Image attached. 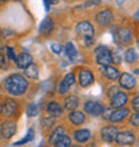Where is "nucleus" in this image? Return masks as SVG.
I'll use <instances>...</instances> for the list:
<instances>
[{"label": "nucleus", "instance_id": "19", "mask_svg": "<svg viewBox=\"0 0 139 147\" xmlns=\"http://www.w3.org/2000/svg\"><path fill=\"white\" fill-rule=\"evenodd\" d=\"M46 110H47V112H48V114H50V115L52 116V118L60 116V115L63 114L62 106L59 105L58 102H50V103H47Z\"/></svg>", "mask_w": 139, "mask_h": 147}, {"label": "nucleus", "instance_id": "20", "mask_svg": "<svg viewBox=\"0 0 139 147\" xmlns=\"http://www.w3.org/2000/svg\"><path fill=\"white\" fill-rule=\"evenodd\" d=\"M68 120L75 126H79V124H83L86 122V115L82 111H71L68 115Z\"/></svg>", "mask_w": 139, "mask_h": 147}, {"label": "nucleus", "instance_id": "17", "mask_svg": "<svg viewBox=\"0 0 139 147\" xmlns=\"http://www.w3.org/2000/svg\"><path fill=\"white\" fill-rule=\"evenodd\" d=\"M102 74L103 76L108 80H115L119 78V71L116 67H112V66H103L102 67Z\"/></svg>", "mask_w": 139, "mask_h": 147}, {"label": "nucleus", "instance_id": "43", "mask_svg": "<svg viewBox=\"0 0 139 147\" xmlns=\"http://www.w3.org/2000/svg\"><path fill=\"white\" fill-rule=\"evenodd\" d=\"M0 35H1V31H0Z\"/></svg>", "mask_w": 139, "mask_h": 147}, {"label": "nucleus", "instance_id": "12", "mask_svg": "<svg viewBox=\"0 0 139 147\" xmlns=\"http://www.w3.org/2000/svg\"><path fill=\"white\" fill-rule=\"evenodd\" d=\"M16 132V123L15 122H11V120H7V122H3L1 123V127H0V134L4 139H9L13 136V134Z\"/></svg>", "mask_w": 139, "mask_h": 147}, {"label": "nucleus", "instance_id": "32", "mask_svg": "<svg viewBox=\"0 0 139 147\" xmlns=\"http://www.w3.org/2000/svg\"><path fill=\"white\" fill-rule=\"evenodd\" d=\"M131 107L135 110L136 112H139V95H138V96H135L131 100Z\"/></svg>", "mask_w": 139, "mask_h": 147}, {"label": "nucleus", "instance_id": "15", "mask_svg": "<svg viewBox=\"0 0 139 147\" xmlns=\"http://www.w3.org/2000/svg\"><path fill=\"white\" fill-rule=\"evenodd\" d=\"M128 115H130V110L126 109V107H122V109H118L115 111H112L108 120H111L112 123H118V122H122L123 119H126Z\"/></svg>", "mask_w": 139, "mask_h": 147}, {"label": "nucleus", "instance_id": "31", "mask_svg": "<svg viewBox=\"0 0 139 147\" xmlns=\"http://www.w3.org/2000/svg\"><path fill=\"white\" fill-rule=\"evenodd\" d=\"M5 52H7L8 58L15 62V60H16V55H15V52H13V48H12V47H7V48H5Z\"/></svg>", "mask_w": 139, "mask_h": 147}, {"label": "nucleus", "instance_id": "11", "mask_svg": "<svg viewBox=\"0 0 139 147\" xmlns=\"http://www.w3.org/2000/svg\"><path fill=\"white\" fill-rule=\"evenodd\" d=\"M115 142L119 144V146H131V144L135 142V135H134L131 131L118 132Z\"/></svg>", "mask_w": 139, "mask_h": 147}, {"label": "nucleus", "instance_id": "23", "mask_svg": "<svg viewBox=\"0 0 139 147\" xmlns=\"http://www.w3.org/2000/svg\"><path fill=\"white\" fill-rule=\"evenodd\" d=\"M63 135H64V127H62V126H58V127L55 128L54 131L50 134L48 142H50L51 144H55L59 139H60V138H62Z\"/></svg>", "mask_w": 139, "mask_h": 147}, {"label": "nucleus", "instance_id": "44", "mask_svg": "<svg viewBox=\"0 0 139 147\" xmlns=\"http://www.w3.org/2000/svg\"><path fill=\"white\" fill-rule=\"evenodd\" d=\"M0 1H1V0H0Z\"/></svg>", "mask_w": 139, "mask_h": 147}, {"label": "nucleus", "instance_id": "25", "mask_svg": "<svg viewBox=\"0 0 139 147\" xmlns=\"http://www.w3.org/2000/svg\"><path fill=\"white\" fill-rule=\"evenodd\" d=\"M64 51H66V54H67V56L70 58V60H74V59L78 56L76 48L74 47V44H72L71 42L66 43V46H64Z\"/></svg>", "mask_w": 139, "mask_h": 147}, {"label": "nucleus", "instance_id": "42", "mask_svg": "<svg viewBox=\"0 0 139 147\" xmlns=\"http://www.w3.org/2000/svg\"><path fill=\"white\" fill-rule=\"evenodd\" d=\"M1 52H3V51H1V48H0V54H1Z\"/></svg>", "mask_w": 139, "mask_h": 147}, {"label": "nucleus", "instance_id": "3", "mask_svg": "<svg viewBox=\"0 0 139 147\" xmlns=\"http://www.w3.org/2000/svg\"><path fill=\"white\" fill-rule=\"evenodd\" d=\"M127 100H128L127 94L123 92V91H116L110 99V106H111V109H116V110L122 109L127 103Z\"/></svg>", "mask_w": 139, "mask_h": 147}, {"label": "nucleus", "instance_id": "13", "mask_svg": "<svg viewBox=\"0 0 139 147\" xmlns=\"http://www.w3.org/2000/svg\"><path fill=\"white\" fill-rule=\"evenodd\" d=\"M114 19V13L110 8H104L96 13V22L101 26H108Z\"/></svg>", "mask_w": 139, "mask_h": 147}, {"label": "nucleus", "instance_id": "24", "mask_svg": "<svg viewBox=\"0 0 139 147\" xmlns=\"http://www.w3.org/2000/svg\"><path fill=\"white\" fill-rule=\"evenodd\" d=\"M26 76H28V78H31V79H38L39 78V68H38V66L36 64H30V66L26 68Z\"/></svg>", "mask_w": 139, "mask_h": 147}, {"label": "nucleus", "instance_id": "6", "mask_svg": "<svg viewBox=\"0 0 139 147\" xmlns=\"http://www.w3.org/2000/svg\"><path fill=\"white\" fill-rule=\"evenodd\" d=\"M104 107L103 105H101L99 102H95V100H87L84 103V112H87L88 115H92V116H99L103 112Z\"/></svg>", "mask_w": 139, "mask_h": 147}, {"label": "nucleus", "instance_id": "9", "mask_svg": "<svg viewBox=\"0 0 139 147\" xmlns=\"http://www.w3.org/2000/svg\"><path fill=\"white\" fill-rule=\"evenodd\" d=\"M75 83V75H74L72 72H68L66 74V76L62 79V82L59 83V94H67L70 91V88L72 87V84Z\"/></svg>", "mask_w": 139, "mask_h": 147}, {"label": "nucleus", "instance_id": "35", "mask_svg": "<svg viewBox=\"0 0 139 147\" xmlns=\"http://www.w3.org/2000/svg\"><path fill=\"white\" fill-rule=\"evenodd\" d=\"M111 110H103V112H102V116H103L104 119H110V115H111Z\"/></svg>", "mask_w": 139, "mask_h": 147}, {"label": "nucleus", "instance_id": "2", "mask_svg": "<svg viewBox=\"0 0 139 147\" xmlns=\"http://www.w3.org/2000/svg\"><path fill=\"white\" fill-rule=\"evenodd\" d=\"M95 62L101 66H110L114 62L111 50L106 46H98L95 48Z\"/></svg>", "mask_w": 139, "mask_h": 147}, {"label": "nucleus", "instance_id": "22", "mask_svg": "<svg viewBox=\"0 0 139 147\" xmlns=\"http://www.w3.org/2000/svg\"><path fill=\"white\" fill-rule=\"evenodd\" d=\"M54 30V23H52V19L50 18H46L40 23V27H39V32L43 34V35H48L51 31Z\"/></svg>", "mask_w": 139, "mask_h": 147}, {"label": "nucleus", "instance_id": "29", "mask_svg": "<svg viewBox=\"0 0 139 147\" xmlns=\"http://www.w3.org/2000/svg\"><path fill=\"white\" fill-rule=\"evenodd\" d=\"M38 112H39V107L35 103H31V105H28L27 107V115L28 116H36L38 115Z\"/></svg>", "mask_w": 139, "mask_h": 147}, {"label": "nucleus", "instance_id": "10", "mask_svg": "<svg viewBox=\"0 0 139 147\" xmlns=\"http://www.w3.org/2000/svg\"><path fill=\"white\" fill-rule=\"evenodd\" d=\"M116 135H118V130L115 126H106L101 130V138L107 143L115 142Z\"/></svg>", "mask_w": 139, "mask_h": 147}, {"label": "nucleus", "instance_id": "30", "mask_svg": "<svg viewBox=\"0 0 139 147\" xmlns=\"http://www.w3.org/2000/svg\"><path fill=\"white\" fill-rule=\"evenodd\" d=\"M130 123L134 124V126H136V127H139V112H135L134 115H131V118H130Z\"/></svg>", "mask_w": 139, "mask_h": 147}, {"label": "nucleus", "instance_id": "7", "mask_svg": "<svg viewBox=\"0 0 139 147\" xmlns=\"http://www.w3.org/2000/svg\"><path fill=\"white\" fill-rule=\"evenodd\" d=\"M115 40L120 46H128L132 42L131 31L128 28H120L119 31L115 34Z\"/></svg>", "mask_w": 139, "mask_h": 147}, {"label": "nucleus", "instance_id": "16", "mask_svg": "<svg viewBox=\"0 0 139 147\" xmlns=\"http://www.w3.org/2000/svg\"><path fill=\"white\" fill-rule=\"evenodd\" d=\"M15 63L19 68H24V70H26L30 64H32V56L30 54H27V52H23V54H20L19 56L16 58Z\"/></svg>", "mask_w": 139, "mask_h": 147}, {"label": "nucleus", "instance_id": "21", "mask_svg": "<svg viewBox=\"0 0 139 147\" xmlns=\"http://www.w3.org/2000/svg\"><path fill=\"white\" fill-rule=\"evenodd\" d=\"M63 105H64V109L66 110H70V111H75L78 109V106H79V98L76 95H70V96H66L64 102H63Z\"/></svg>", "mask_w": 139, "mask_h": 147}, {"label": "nucleus", "instance_id": "1", "mask_svg": "<svg viewBox=\"0 0 139 147\" xmlns=\"http://www.w3.org/2000/svg\"><path fill=\"white\" fill-rule=\"evenodd\" d=\"M28 88L27 79L19 74H12L4 80V90L12 96H22Z\"/></svg>", "mask_w": 139, "mask_h": 147}, {"label": "nucleus", "instance_id": "39", "mask_svg": "<svg viewBox=\"0 0 139 147\" xmlns=\"http://www.w3.org/2000/svg\"><path fill=\"white\" fill-rule=\"evenodd\" d=\"M115 1L118 5H123V3H124V0H115Z\"/></svg>", "mask_w": 139, "mask_h": 147}, {"label": "nucleus", "instance_id": "38", "mask_svg": "<svg viewBox=\"0 0 139 147\" xmlns=\"http://www.w3.org/2000/svg\"><path fill=\"white\" fill-rule=\"evenodd\" d=\"M99 3H101L99 0H88V1L86 3V5H90V4H91V5H94V4H99Z\"/></svg>", "mask_w": 139, "mask_h": 147}, {"label": "nucleus", "instance_id": "40", "mask_svg": "<svg viewBox=\"0 0 139 147\" xmlns=\"http://www.w3.org/2000/svg\"><path fill=\"white\" fill-rule=\"evenodd\" d=\"M135 72H136V74H139V70H135Z\"/></svg>", "mask_w": 139, "mask_h": 147}, {"label": "nucleus", "instance_id": "36", "mask_svg": "<svg viewBox=\"0 0 139 147\" xmlns=\"http://www.w3.org/2000/svg\"><path fill=\"white\" fill-rule=\"evenodd\" d=\"M0 67H1V68H7V67H8V64H7V59L3 58V56L0 58Z\"/></svg>", "mask_w": 139, "mask_h": 147}, {"label": "nucleus", "instance_id": "14", "mask_svg": "<svg viewBox=\"0 0 139 147\" xmlns=\"http://www.w3.org/2000/svg\"><path fill=\"white\" fill-rule=\"evenodd\" d=\"M136 82H135V78L132 76L131 74H127V72H123L122 75H119V86L122 88L124 90H132L135 87Z\"/></svg>", "mask_w": 139, "mask_h": 147}, {"label": "nucleus", "instance_id": "37", "mask_svg": "<svg viewBox=\"0 0 139 147\" xmlns=\"http://www.w3.org/2000/svg\"><path fill=\"white\" fill-rule=\"evenodd\" d=\"M46 1V7H47V9H50V5L51 4H56L59 1V0H44Z\"/></svg>", "mask_w": 139, "mask_h": 147}, {"label": "nucleus", "instance_id": "26", "mask_svg": "<svg viewBox=\"0 0 139 147\" xmlns=\"http://www.w3.org/2000/svg\"><path fill=\"white\" fill-rule=\"evenodd\" d=\"M54 146L55 147H71V138L64 134V135H63L62 138L54 144Z\"/></svg>", "mask_w": 139, "mask_h": 147}, {"label": "nucleus", "instance_id": "18", "mask_svg": "<svg viewBox=\"0 0 139 147\" xmlns=\"http://www.w3.org/2000/svg\"><path fill=\"white\" fill-rule=\"evenodd\" d=\"M72 136L76 142H79V143H84V142H87V140L91 138V132H90V130H87V128H80V130L74 131Z\"/></svg>", "mask_w": 139, "mask_h": 147}, {"label": "nucleus", "instance_id": "27", "mask_svg": "<svg viewBox=\"0 0 139 147\" xmlns=\"http://www.w3.org/2000/svg\"><path fill=\"white\" fill-rule=\"evenodd\" d=\"M136 52L134 48H128L127 51H126V54H124V59H126V62L127 63H134L136 60Z\"/></svg>", "mask_w": 139, "mask_h": 147}, {"label": "nucleus", "instance_id": "33", "mask_svg": "<svg viewBox=\"0 0 139 147\" xmlns=\"http://www.w3.org/2000/svg\"><path fill=\"white\" fill-rule=\"evenodd\" d=\"M52 124H54V118H50V119H43V127L44 128H50Z\"/></svg>", "mask_w": 139, "mask_h": 147}, {"label": "nucleus", "instance_id": "41", "mask_svg": "<svg viewBox=\"0 0 139 147\" xmlns=\"http://www.w3.org/2000/svg\"><path fill=\"white\" fill-rule=\"evenodd\" d=\"M71 147H80V146H71Z\"/></svg>", "mask_w": 139, "mask_h": 147}, {"label": "nucleus", "instance_id": "34", "mask_svg": "<svg viewBox=\"0 0 139 147\" xmlns=\"http://www.w3.org/2000/svg\"><path fill=\"white\" fill-rule=\"evenodd\" d=\"M51 50L54 51L55 54H60L62 52V46L58 44V43H54V44H51Z\"/></svg>", "mask_w": 139, "mask_h": 147}, {"label": "nucleus", "instance_id": "8", "mask_svg": "<svg viewBox=\"0 0 139 147\" xmlns=\"http://www.w3.org/2000/svg\"><path fill=\"white\" fill-rule=\"evenodd\" d=\"M76 31L84 39H88V38H94L95 30H94L92 24L88 23V22H80V23L76 24Z\"/></svg>", "mask_w": 139, "mask_h": 147}, {"label": "nucleus", "instance_id": "5", "mask_svg": "<svg viewBox=\"0 0 139 147\" xmlns=\"http://www.w3.org/2000/svg\"><path fill=\"white\" fill-rule=\"evenodd\" d=\"M78 83H79V86L83 87V88L91 86L94 83V74L90 70H87V68L80 70L79 74H78Z\"/></svg>", "mask_w": 139, "mask_h": 147}, {"label": "nucleus", "instance_id": "28", "mask_svg": "<svg viewBox=\"0 0 139 147\" xmlns=\"http://www.w3.org/2000/svg\"><path fill=\"white\" fill-rule=\"evenodd\" d=\"M32 139H34V130L30 128V130H28V134L26 135V138H23V139L19 140V142H16L15 146H22V144L27 143V142H30V140H32Z\"/></svg>", "mask_w": 139, "mask_h": 147}, {"label": "nucleus", "instance_id": "4", "mask_svg": "<svg viewBox=\"0 0 139 147\" xmlns=\"http://www.w3.org/2000/svg\"><path fill=\"white\" fill-rule=\"evenodd\" d=\"M18 111V103L13 99H5L0 106V115L3 116H12Z\"/></svg>", "mask_w": 139, "mask_h": 147}]
</instances>
